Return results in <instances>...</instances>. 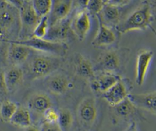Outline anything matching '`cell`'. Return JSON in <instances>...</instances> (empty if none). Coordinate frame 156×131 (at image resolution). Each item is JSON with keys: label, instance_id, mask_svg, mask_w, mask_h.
Segmentation results:
<instances>
[{"label": "cell", "instance_id": "cell-25", "mask_svg": "<svg viewBox=\"0 0 156 131\" xmlns=\"http://www.w3.org/2000/svg\"><path fill=\"white\" fill-rule=\"evenodd\" d=\"M17 108L18 106L15 102L9 100L4 101L0 107L1 118L5 121H9Z\"/></svg>", "mask_w": 156, "mask_h": 131}, {"label": "cell", "instance_id": "cell-22", "mask_svg": "<svg viewBox=\"0 0 156 131\" xmlns=\"http://www.w3.org/2000/svg\"><path fill=\"white\" fill-rule=\"evenodd\" d=\"M9 121L12 124L20 127H30L31 117L29 110L23 107H18Z\"/></svg>", "mask_w": 156, "mask_h": 131}, {"label": "cell", "instance_id": "cell-11", "mask_svg": "<svg viewBox=\"0 0 156 131\" xmlns=\"http://www.w3.org/2000/svg\"><path fill=\"white\" fill-rule=\"evenodd\" d=\"M70 19L66 18L49 26L44 38L55 41H64L68 37L70 29Z\"/></svg>", "mask_w": 156, "mask_h": 131}, {"label": "cell", "instance_id": "cell-17", "mask_svg": "<svg viewBox=\"0 0 156 131\" xmlns=\"http://www.w3.org/2000/svg\"><path fill=\"white\" fill-rule=\"evenodd\" d=\"M97 18L108 27H116L119 23L120 13L118 7L107 3L103 5L96 15Z\"/></svg>", "mask_w": 156, "mask_h": 131}, {"label": "cell", "instance_id": "cell-20", "mask_svg": "<svg viewBox=\"0 0 156 131\" xmlns=\"http://www.w3.org/2000/svg\"><path fill=\"white\" fill-rule=\"evenodd\" d=\"M29 108L35 113L42 115L48 108L52 107L50 97L46 94L38 93L34 94L28 101Z\"/></svg>", "mask_w": 156, "mask_h": 131}, {"label": "cell", "instance_id": "cell-4", "mask_svg": "<svg viewBox=\"0 0 156 131\" xmlns=\"http://www.w3.org/2000/svg\"><path fill=\"white\" fill-rule=\"evenodd\" d=\"M20 21V31L19 36L22 39L32 36L33 31L39 22L40 18L35 12L31 1H24L23 5L18 9Z\"/></svg>", "mask_w": 156, "mask_h": 131}, {"label": "cell", "instance_id": "cell-29", "mask_svg": "<svg viewBox=\"0 0 156 131\" xmlns=\"http://www.w3.org/2000/svg\"><path fill=\"white\" fill-rule=\"evenodd\" d=\"M43 121L47 122L49 123H58V112L53 108L52 107L48 108L47 110H46L43 114Z\"/></svg>", "mask_w": 156, "mask_h": 131}, {"label": "cell", "instance_id": "cell-33", "mask_svg": "<svg viewBox=\"0 0 156 131\" xmlns=\"http://www.w3.org/2000/svg\"><path fill=\"white\" fill-rule=\"evenodd\" d=\"M3 73L0 71V96H4L8 93L5 85Z\"/></svg>", "mask_w": 156, "mask_h": 131}, {"label": "cell", "instance_id": "cell-14", "mask_svg": "<svg viewBox=\"0 0 156 131\" xmlns=\"http://www.w3.org/2000/svg\"><path fill=\"white\" fill-rule=\"evenodd\" d=\"M98 29L96 35L91 41V44L94 47H101L113 44L116 39L115 32L111 27L104 24L98 19Z\"/></svg>", "mask_w": 156, "mask_h": 131}, {"label": "cell", "instance_id": "cell-15", "mask_svg": "<svg viewBox=\"0 0 156 131\" xmlns=\"http://www.w3.org/2000/svg\"><path fill=\"white\" fill-rule=\"evenodd\" d=\"M49 76L44 82L48 91L58 96L65 94L69 85V81L67 77L62 74H54Z\"/></svg>", "mask_w": 156, "mask_h": 131}, {"label": "cell", "instance_id": "cell-27", "mask_svg": "<svg viewBox=\"0 0 156 131\" xmlns=\"http://www.w3.org/2000/svg\"><path fill=\"white\" fill-rule=\"evenodd\" d=\"M49 26V25L48 15L41 17L39 22L35 27L31 37L41 38H44L48 32Z\"/></svg>", "mask_w": 156, "mask_h": 131}, {"label": "cell", "instance_id": "cell-23", "mask_svg": "<svg viewBox=\"0 0 156 131\" xmlns=\"http://www.w3.org/2000/svg\"><path fill=\"white\" fill-rule=\"evenodd\" d=\"M112 107L116 114L121 118H127L133 115L137 109L127 97Z\"/></svg>", "mask_w": 156, "mask_h": 131}, {"label": "cell", "instance_id": "cell-32", "mask_svg": "<svg viewBox=\"0 0 156 131\" xmlns=\"http://www.w3.org/2000/svg\"><path fill=\"white\" fill-rule=\"evenodd\" d=\"M73 5H74L78 10L86 9L88 0H72Z\"/></svg>", "mask_w": 156, "mask_h": 131}, {"label": "cell", "instance_id": "cell-28", "mask_svg": "<svg viewBox=\"0 0 156 131\" xmlns=\"http://www.w3.org/2000/svg\"><path fill=\"white\" fill-rule=\"evenodd\" d=\"M104 4L102 0H88L86 10L89 14L96 15L100 12Z\"/></svg>", "mask_w": 156, "mask_h": 131}, {"label": "cell", "instance_id": "cell-21", "mask_svg": "<svg viewBox=\"0 0 156 131\" xmlns=\"http://www.w3.org/2000/svg\"><path fill=\"white\" fill-rule=\"evenodd\" d=\"M74 65L77 74L85 79L91 80L95 74L94 67L91 61L81 54H77L74 58Z\"/></svg>", "mask_w": 156, "mask_h": 131}, {"label": "cell", "instance_id": "cell-7", "mask_svg": "<svg viewBox=\"0 0 156 131\" xmlns=\"http://www.w3.org/2000/svg\"><path fill=\"white\" fill-rule=\"evenodd\" d=\"M70 29L77 38L83 40L91 27V21L88 12L86 9L78 10L70 19Z\"/></svg>", "mask_w": 156, "mask_h": 131}, {"label": "cell", "instance_id": "cell-10", "mask_svg": "<svg viewBox=\"0 0 156 131\" xmlns=\"http://www.w3.org/2000/svg\"><path fill=\"white\" fill-rule=\"evenodd\" d=\"M121 79V77L113 72L101 71L91 80V87L93 91L103 93Z\"/></svg>", "mask_w": 156, "mask_h": 131}, {"label": "cell", "instance_id": "cell-26", "mask_svg": "<svg viewBox=\"0 0 156 131\" xmlns=\"http://www.w3.org/2000/svg\"><path fill=\"white\" fill-rule=\"evenodd\" d=\"M31 2L34 9L40 17L49 14L52 0H31Z\"/></svg>", "mask_w": 156, "mask_h": 131}, {"label": "cell", "instance_id": "cell-12", "mask_svg": "<svg viewBox=\"0 0 156 131\" xmlns=\"http://www.w3.org/2000/svg\"><path fill=\"white\" fill-rule=\"evenodd\" d=\"M153 55V52L150 50H143L137 55L135 80L137 85L139 86L143 85L144 82L147 71Z\"/></svg>", "mask_w": 156, "mask_h": 131}, {"label": "cell", "instance_id": "cell-18", "mask_svg": "<svg viewBox=\"0 0 156 131\" xmlns=\"http://www.w3.org/2000/svg\"><path fill=\"white\" fill-rule=\"evenodd\" d=\"M9 43L10 45L7 55L10 62L15 66L24 63L28 58L31 49L26 46L12 41Z\"/></svg>", "mask_w": 156, "mask_h": 131}, {"label": "cell", "instance_id": "cell-16", "mask_svg": "<svg viewBox=\"0 0 156 131\" xmlns=\"http://www.w3.org/2000/svg\"><path fill=\"white\" fill-rule=\"evenodd\" d=\"M102 94L106 102L113 107L125 99L128 93L125 85L121 79L107 90L102 93Z\"/></svg>", "mask_w": 156, "mask_h": 131}, {"label": "cell", "instance_id": "cell-8", "mask_svg": "<svg viewBox=\"0 0 156 131\" xmlns=\"http://www.w3.org/2000/svg\"><path fill=\"white\" fill-rule=\"evenodd\" d=\"M73 7L72 0H52L48 16L51 26L67 18Z\"/></svg>", "mask_w": 156, "mask_h": 131}, {"label": "cell", "instance_id": "cell-6", "mask_svg": "<svg viewBox=\"0 0 156 131\" xmlns=\"http://www.w3.org/2000/svg\"><path fill=\"white\" fill-rule=\"evenodd\" d=\"M76 115L77 121L83 127L90 128L94 123L98 115L96 99L91 96L83 98L77 105Z\"/></svg>", "mask_w": 156, "mask_h": 131}, {"label": "cell", "instance_id": "cell-19", "mask_svg": "<svg viewBox=\"0 0 156 131\" xmlns=\"http://www.w3.org/2000/svg\"><path fill=\"white\" fill-rule=\"evenodd\" d=\"M4 80L7 92H12L21 83L23 79V71L18 66L9 68L3 73Z\"/></svg>", "mask_w": 156, "mask_h": 131}, {"label": "cell", "instance_id": "cell-35", "mask_svg": "<svg viewBox=\"0 0 156 131\" xmlns=\"http://www.w3.org/2000/svg\"><path fill=\"white\" fill-rule=\"evenodd\" d=\"M102 1H103V2H104V4H105V3H107V2H108V0H102Z\"/></svg>", "mask_w": 156, "mask_h": 131}, {"label": "cell", "instance_id": "cell-2", "mask_svg": "<svg viewBox=\"0 0 156 131\" xmlns=\"http://www.w3.org/2000/svg\"><path fill=\"white\" fill-rule=\"evenodd\" d=\"M20 31L19 10L17 8L6 4L0 7V40H12V36L16 32L18 35Z\"/></svg>", "mask_w": 156, "mask_h": 131}, {"label": "cell", "instance_id": "cell-31", "mask_svg": "<svg viewBox=\"0 0 156 131\" xmlns=\"http://www.w3.org/2000/svg\"><path fill=\"white\" fill-rule=\"evenodd\" d=\"M131 0H108L107 2L112 5L119 7L127 4Z\"/></svg>", "mask_w": 156, "mask_h": 131}, {"label": "cell", "instance_id": "cell-9", "mask_svg": "<svg viewBox=\"0 0 156 131\" xmlns=\"http://www.w3.org/2000/svg\"><path fill=\"white\" fill-rule=\"evenodd\" d=\"M127 97L136 108L143 109L155 115L156 93L155 91L146 93L128 94Z\"/></svg>", "mask_w": 156, "mask_h": 131}, {"label": "cell", "instance_id": "cell-1", "mask_svg": "<svg viewBox=\"0 0 156 131\" xmlns=\"http://www.w3.org/2000/svg\"><path fill=\"white\" fill-rule=\"evenodd\" d=\"M155 5L151 1H143L122 23H119L116 29L120 34H125L133 30H144L152 27L154 21Z\"/></svg>", "mask_w": 156, "mask_h": 131}, {"label": "cell", "instance_id": "cell-3", "mask_svg": "<svg viewBox=\"0 0 156 131\" xmlns=\"http://www.w3.org/2000/svg\"><path fill=\"white\" fill-rule=\"evenodd\" d=\"M9 41L21 44L29 47L31 49L48 53L56 57L65 56L68 50V44L65 42L52 41L44 38L30 37L24 39L15 40Z\"/></svg>", "mask_w": 156, "mask_h": 131}, {"label": "cell", "instance_id": "cell-34", "mask_svg": "<svg viewBox=\"0 0 156 131\" xmlns=\"http://www.w3.org/2000/svg\"><path fill=\"white\" fill-rule=\"evenodd\" d=\"M24 0H5L6 3L19 9L23 5Z\"/></svg>", "mask_w": 156, "mask_h": 131}, {"label": "cell", "instance_id": "cell-5", "mask_svg": "<svg viewBox=\"0 0 156 131\" xmlns=\"http://www.w3.org/2000/svg\"><path fill=\"white\" fill-rule=\"evenodd\" d=\"M60 66V60L56 56L38 55L30 63V73L33 78H41L48 76L57 70Z\"/></svg>", "mask_w": 156, "mask_h": 131}, {"label": "cell", "instance_id": "cell-24", "mask_svg": "<svg viewBox=\"0 0 156 131\" xmlns=\"http://www.w3.org/2000/svg\"><path fill=\"white\" fill-rule=\"evenodd\" d=\"M58 125L60 130L63 131L70 129L73 122V116L69 110L62 108L58 112Z\"/></svg>", "mask_w": 156, "mask_h": 131}, {"label": "cell", "instance_id": "cell-30", "mask_svg": "<svg viewBox=\"0 0 156 131\" xmlns=\"http://www.w3.org/2000/svg\"><path fill=\"white\" fill-rule=\"evenodd\" d=\"M40 129L41 130H60L58 123H49L44 121L41 124Z\"/></svg>", "mask_w": 156, "mask_h": 131}, {"label": "cell", "instance_id": "cell-13", "mask_svg": "<svg viewBox=\"0 0 156 131\" xmlns=\"http://www.w3.org/2000/svg\"><path fill=\"white\" fill-rule=\"evenodd\" d=\"M96 66L100 71L115 73L120 66L119 57L115 51L105 52L99 55Z\"/></svg>", "mask_w": 156, "mask_h": 131}]
</instances>
